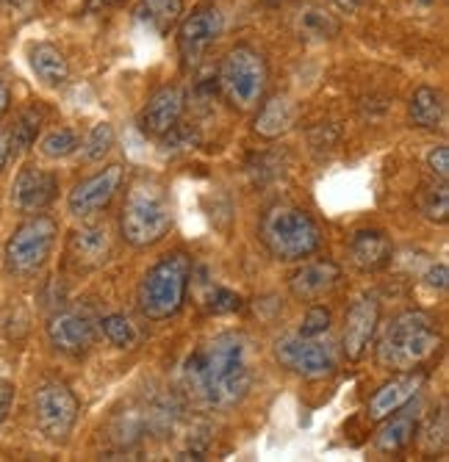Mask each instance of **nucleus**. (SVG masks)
Returning <instances> with one entry per match:
<instances>
[{
    "label": "nucleus",
    "instance_id": "nucleus-16",
    "mask_svg": "<svg viewBox=\"0 0 449 462\" xmlns=\"http://www.w3.org/2000/svg\"><path fill=\"white\" fill-rule=\"evenodd\" d=\"M186 108V95L178 87H161L142 111V131L150 136H167L181 122Z\"/></svg>",
    "mask_w": 449,
    "mask_h": 462
},
{
    "label": "nucleus",
    "instance_id": "nucleus-27",
    "mask_svg": "<svg viewBox=\"0 0 449 462\" xmlns=\"http://www.w3.org/2000/svg\"><path fill=\"white\" fill-rule=\"evenodd\" d=\"M300 33L305 36V39H316V42H322V39H333L336 33H339V20L333 17V14H328V12H322V9H305L303 14H300Z\"/></svg>",
    "mask_w": 449,
    "mask_h": 462
},
{
    "label": "nucleus",
    "instance_id": "nucleus-30",
    "mask_svg": "<svg viewBox=\"0 0 449 462\" xmlns=\"http://www.w3.org/2000/svg\"><path fill=\"white\" fill-rule=\"evenodd\" d=\"M446 432H449V415H446V404L438 407V415H433L427 427L422 430V448L427 454L444 451L446 446Z\"/></svg>",
    "mask_w": 449,
    "mask_h": 462
},
{
    "label": "nucleus",
    "instance_id": "nucleus-1",
    "mask_svg": "<svg viewBox=\"0 0 449 462\" xmlns=\"http://www.w3.org/2000/svg\"><path fill=\"white\" fill-rule=\"evenodd\" d=\"M189 393L209 410H233L253 388L250 341L241 332L214 335L183 363Z\"/></svg>",
    "mask_w": 449,
    "mask_h": 462
},
{
    "label": "nucleus",
    "instance_id": "nucleus-33",
    "mask_svg": "<svg viewBox=\"0 0 449 462\" xmlns=\"http://www.w3.org/2000/svg\"><path fill=\"white\" fill-rule=\"evenodd\" d=\"M331 329V310L324 305H313L308 313H305V321L300 327V335L305 338H322L324 332Z\"/></svg>",
    "mask_w": 449,
    "mask_h": 462
},
{
    "label": "nucleus",
    "instance_id": "nucleus-20",
    "mask_svg": "<svg viewBox=\"0 0 449 462\" xmlns=\"http://www.w3.org/2000/svg\"><path fill=\"white\" fill-rule=\"evenodd\" d=\"M70 255L78 266L95 269L108 258V233L106 227H84L70 236Z\"/></svg>",
    "mask_w": 449,
    "mask_h": 462
},
{
    "label": "nucleus",
    "instance_id": "nucleus-15",
    "mask_svg": "<svg viewBox=\"0 0 449 462\" xmlns=\"http://www.w3.org/2000/svg\"><path fill=\"white\" fill-rule=\"evenodd\" d=\"M425 383H427L425 371H402V376H397V380L375 391V396L369 399V407H366V415H369L372 421H383L391 412H399L411 399H416Z\"/></svg>",
    "mask_w": 449,
    "mask_h": 462
},
{
    "label": "nucleus",
    "instance_id": "nucleus-17",
    "mask_svg": "<svg viewBox=\"0 0 449 462\" xmlns=\"http://www.w3.org/2000/svg\"><path fill=\"white\" fill-rule=\"evenodd\" d=\"M341 282V266L333 261H313L305 263L303 269H297L289 280V288L297 300L303 302H313L324 293H331L336 285Z\"/></svg>",
    "mask_w": 449,
    "mask_h": 462
},
{
    "label": "nucleus",
    "instance_id": "nucleus-19",
    "mask_svg": "<svg viewBox=\"0 0 449 462\" xmlns=\"http://www.w3.org/2000/svg\"><path fill=\"white\" fill-rule=\"evenodd\" d=\"M352 263L363 272H378L391 261V241L380 230H358L350 241Z\"/></svg>",
    "mask_w": 449,
    "mask_h": 462
},
{
    "label": "nucleus",
    "instance_id": "nucleus-35",
    "mask_svg": "<svg viewBox=\"0 0 449 462\" xmlns=\"http://www.w3.org/2000/svg\"><path fill=\"white\" fill-rule=\"evenodd\" d=\"M12 396H14V388L9 383H0V427H4L6 415H9V407H12Z\"/></svg>",
    "mask_w": 449,
    "mask_h": 462
},
{
    "label": "nucleus",
    "instance_id": "nucleus-21",
    "mask_svg": "<svg viewBox=\"0 0 449 462\" xmlns=\"http://www.w3.org/2000/svg\"><path fill=\"white\" fill-rule=\"evenodd\" d=\"M31 69L48 87H61L70 78V64L64 53L56 45H51V42H39V45L31 48Z\"/></svg>",
    "mask_w": 449,
    "mask_h": 462
},
{
    "label": "nucleus",
    "instance_id": "nucleus-8",
    "mask_svg": "<svg viewBox=\"0 0 449 462\" xmlns=\"http://www.w3.org/2000/svg\"><path fill=\"white\" fill-rule=\"evenodd\" d=\"M78 412H80V404L64 383L51 380V383L36 388L33 418H36L39 432H42L51 443H67L70 440V435L78 424Z\"/></svg>",
    "mask_w": 449,
    "mask_h": 462
},
{
    "label": "nucleus",
    "instance_id": "nucleus-40",
    "mask_svg": "<svg viewBox=\"0 0 449 462\" xmlns=\"http://www.w3.org/2000/svg\"><path fill=\"white\" fill-rule=\"evenodd\" d=\"M4 4H23V0H4Z\"/></svg>",
    "mask_w": 449,
    "mask_h": 462
},
{
    "label": "nucleus",
    "instance_id": "nucleus-41",
    "mask_svg": "<svg viewBox=\"0 0 449 462\" xmlns=\"http://www.w3.org/2000/svg\"><path fill=\"white\" fill-rule=\"evenodd\" d=\"M419 4H425V6H430V4H433V0H419Z\"/></svg>",
    "mask_w": 449,
    "mask_h": 462
},
{
    "label": "nucleus",
    "instance_id": "nucleus-7",
    "mask_svg": "<svg viewBox=\"0 0 449 462\" xmlns=\"http://www.w3.org/2000/svg\"><path fill=\"white\" fill-rule=\"evenodd\" d=\"M56 219L39 214L23 222L6 244V269L14 277H31L42 269L56 246Z\"/></svg>",
    "mask_w": 449,
    "mask_h": 462
},
{
    "label": "nucleus",
    "instance_id": "nucleus-14",
    "mask_svg": "<svg viewBox=\"0 0 449 462\" xmlns=\"http://www.w3.org/2000/svg\"><path fill=\"white\" fill-rule=\"evenodd\" d=\"M59 191V178L48 170H39V166H25L20 170L14 180V205L23 214H39L56 199Z\"/></svg>",
    "mask_w": 449,
    "mask_h": 462
},
{
    "label": "nucleus",
    "instance_id": "nucleus-9",
    "mask_svg": "<svg viewBox=\"0 0 449 462\" xmlns=\"http://www.w3.org/2000/svg\"><path fill=\"white\" fill-rule=\"evenodd\" d=\"M275 357L283 368L303 376V380H328L336 374L339 360L331 344L319 338H305L300 332L283 335L275 341Z\"/></svg>",
    "mask_w": 449,
    "mask_h": 462
},
{
    "label": "nucleus",
    "instance_id": "nucleus-36",
    "mask_svg": "<svg viewBox=\"0 0 449 462\" xmlns=\"http://www.w3.org/2000/svg\"><path fill=\"white\" fill-rule=\"evenodd\" d=\"M446 280H449V274H446V266H444V263H438V266H433V269L427 272V282H430L433 288H438V291L446 288Z\"/></svg>",
    "mask_w": 449,
    "mask_h": 462
},
{
    "label": "nucleus",
    "instance_id": "nucleus-10",
    "mask_svg": "<svg viewBox=\"0 0 449 462\" xmlns=\"http://www.w3.org/2000/svg\"><path fill=\"white\" fill-rule=\"evenodd\" d=\"M122 178H126L122 166L119 163H111V166H106L103 172H98V175H92L87 180H80L70 191V199H67L70 214L78 217V219L100 214L103 208H108V202L114 199V194L119 191Z\"/></svg>",
    "mask_w": 449,
    "mask_h": 462
},
{
    "label": "nucleus",
    "instance_id": "nucleus-34",
    "mask_svg": "<svg viewBox=\"0 0 449 462\" xmlns=\"http://www.w3.org/2000/svg\"><path fill=\"white\" fill-rule=\"evenodd\" d=\"M427 166H430V172L438 178V180H446L449 178V147L441 144L435 150H430L427 155Z\"/></svg>",
    "mask_w": 449,
    "mask_h": 462
},
{
    "label": "nucleus",
    "instance_id": "nucleus-37",
    "mask_svg": "<svg viewBox=\"0 0 449 462\" xmlns=\"http://www.w3.org/2000/svg\"><path fill=\"white\" fill-rule=\"evenodd\" d=\"M9 103H12V92H9V87H6V80L0 78V116H4V114L9 111Z\"/></svg>",
    "mask_w": 449,
    "mask_h": 462
},
{
    "label": "nucleus",
    "instance_id": "nucleus-25",
    "mask_svg": "<svg viewBox=\"0 0 449 462\" xmlns=\"http://www.w3.org/2000/svg\"><path fill=\"white\" fill-rule=\"evenodd\" d=\"M100 329H103V335H106V338H108L117 349H136L139 341H142V335H139V329L134 327V321L126 319L122 313L106 316V319L100 321Z\"/></svg>",
    "mask_w": 449,
    "mask_h": 462
},
{
    "label": "nucleus",
    "instance_id": "nucleus-5",
    "mask_svg": "<svg viewBox=\"0 0 449 462\" xmlns=\"http://www.w3.org/2000/svg\"><path fill=\"white\" fill-rule=\"evenodd\" d=\"M192 280V258L186 252H173V255L161 258L139 282L136 302L145 319L164 321L173 319L186 300Z\"/></svg>",
    "mask_w": 449,
    "mask_h": 462
},
{
    "label": "nucleus",
    "instance_id": "nucleus-13",
    "mask_svg": "<svg viewBox=\"0 0 449 462\" xmlns=\"http://www.w3.org/2000/svg\"><path fill=\"white\" fill-rule=\"evenodd\" d=\"M48 338L64 355H87L95 344V321L87 310H59L48 324Z\"/></svg>",
    "mask_w": 449,
    "mask_h": 462
},
{
    "label": "nucleus",
    "instance_id": "nucleus-24",
    "mask_svg": "<svg viewBox=\"0 0 449 462\" xmlns=\"http://www.w3.org/2000/svg\"><path fill=\"white\" fill-rule=\"evenodd\" d=\"M411 122L416 128L435 131L444 122V97L430 87H419L411 97Z\"/></svg>",
    "mask_w": 449,
    "mask_h": 462
},
{
    "label": "nucleus",
    "instance_id": "nucleus-28",
    "mask_svg": "<svg viewBox=\"0 0 449 462\" xmlns=\"http://www.w3.org/2000/svg\"><path fill=\"white\" fill-rule=\"evenodd\" d=\"M39 125H42V114H39L36 108H28V111L17 119L14 131H12V136H9L12 152H23V150H28V147L33 144V139H36V134H39Z\"/></svg>",
    "mask_w": 449,
    "mask_h": 462
},
{
    "label": "nucleus",
    "instance_id": "nucleus-39",
    "mask_svg": "<svg viewBox=\"0 0 449 462\" xmlns=\"http://www.w3.org/2000/svg\"><path fill=\"white\" fill-rule=\"evenodd\" d=\"M9 155H12V147H9V139L6 136H0V170L6 166V161H9Z\"/></svg>",
    "mask_w": 449,
    "mask_h": 462
},
{
    "label": "nucleus",
    "instance_id": "nucleus-23",
    "mask_svg": "<svg viewBox=\"0 0 449 462\" xmlns=\"http://www.w3.org/2000/svg\"><path fill=\"white\" fill-rule=\"evenodd\" d=\"M183 12V0H139L136 17L155 33H167Z\"/></svg>",
    "mask_w": 449,
    "mask_h": 462
},
{
    "label": "nucleus",
    "instance_id": "nucleus-26",
    "mask_svg": "<svg viewBox=\"0 0 449 462\" xmlns=\"http://www.w3.org/2000/svg\"><path fill=\"white\" fill-rule=\"evenodd\" d=\"M200 305L214 316H222V313H236L241 308V297L225 285L206 282L202 285V293H200Z\"/></svg>",
    "mask_w": 449,
    "mask_h": 462
},
{
    "label": "nucleus",
    "instance_id": "nucleus-29",
    "mask_svg": "<svg viewBox=\"0 0 449 462\" xmlns=\"http://www.w3.org/2000/svg\"><path fill=\"white\" fill-rule=\"evenodd\" d=\"M422 214L430 222H446L449 219V189L446 180H441V186H427L422 191Z\"/></svg>",
    "mask_w": 449,
    "mask_h": 462
},
{
    "label": "nucleus",
    "instance_id": "nucleus-22",
    "mask_svg": "<svg viewBox=\"0 0 449 462\" xmlns=\"http://www.w3.org/2000/svg\"><path fill=\"white\" fill-rule=\"evenodd\" d=\"M414 435H416V415H411V412L394 415L391 412L388 418H383V427L375 438V446L383 454H397L414 440Z\"/></svg>",
    "mask_w": 449,
    "mask_h": 462
},
{
    "label": "nucleus",
    "instance_id": "nucleus-31",
    "mask_svg": "<svg viewBox=\"0 0 449 462\" xmlns=\"http://www.w3.org/2000/svg\"><path fill=\"white\" fill-rule=\"evenodd\" d=\"M111 147H114V128L108 122H100L89 131L84 147H80V155H84V161H100Z\"/></svg>",
    "mask_w": 449,
    "mask_h": 462
},
{
    "label": "nucleus",
    "instance_id": "nucleus-3",
    "mask_svg": "<svg viewBox=\"0 0 449 462\" xmlns=\"http://www.w3.org/2000/svg\"><path fill=\"white\" fill-rule=\"evenodd\" d=\"M441 346L433 319L422 310H405L386 327L378 344V363L388 371H414L425 365Z\"/></svg>",
    "mask_w": 449,
    "mask_h": 462
},
{
    "label": "nucleus",
    "instance_id": "nucleus-2",
    "mask_svg": "<svg viewBox=\"0 0 449 462\" xmlns=\"http://www.w3.org/2000/svg\"><path fill=\"white\" fill-rule=\"evenodd\" d=\"M173 227L170 191L158 178H139L126 194L119 214V233L131 246L145 249L164 238Z\"/></svg>",
    "mask_w": 449,
    "mask_h": 462
},
{
    "label": "nucleus",
    "instance_id": "nucleus-38",
    "mask_svg": "<svg viewBox=\"0 0 449 462\" xmlns=\"http://www.w3.org/2000/svg\"><path fill=\"white\" fill-rule=\"evenodd\" d=\"M333 4H336L341 12H347V14H350V12H358V9L363 6V0H333Z\"/></svg>",
    "mask_w": 449,
    "mask_h": 462
},
{
    "label": "nucleus",
    "instance_id": "nucleus-12",
    "mask_svg": "<svg viewBox=\"0 0 449 462\" xmlns=\"http://www.w3.org/2000/svg\"><path fill=\"white\" fill-rule=\"evenodd\" d=\"M380 321V302L375 293H363L352 302V308L347 310V321H344V355L347 360H360L369 349L375 329Z\"/></svg>",
    "mask_w": 449,
    "mask_h": 462
},
{
    "label": "nucleus",
    "instance_id": "nucleus-32",
    "mask_svg": "<svg viewBox=\"0 0 449 462\" xmlns=\"http://www.w3.org/2000/svg\"><path fill=\"white\" fill-rule=\"evenodd\" d=\"M78 134L70 131V128H59V131H51L42 144H39V150H42L48 158H67L78 150Z\"/></svg>",
    "mask_w": 449,
    "mask_h": 462
},
{
    "label": "nucleus",
    "instance_id": "nucleus-6",
    "mask_svg": "<svg viewBox=\"0 0 449 462\" xmlns=\"http://www.w3.org/2000/svg\"><path fill=\"white\" fill-rule=\"evenodd\" d=\"M267 80H269V69L264 56L248 45H239L228 51V56L222 59L217 87L222 89L225 100L236 111H253L264 100Z\"/></svg>",
    "mask_w": 449,
    "mask_h": 462
},
{
    "label": "nucleus",
    "instance_id": "nucleus-18",
    "mask_svg": "<svg viewBox=\"0 0 449 462\" xmlns=\"http://www.w3.org/2000/svg\"><path fill=\"white\" fill-rule=\"evenodd\" d=\"M295 122H297V106L285 95H275L256 114L253 131L261 139H280L295 128Z\"/></svg>",
    "mask_w": 449,
    "mask_h": 462
},
{
    "label": "nucleus",
    "instance_id": "nucleus-4",
    "mask_svg": "<svg viewBox=\"0 0 449 462\" xmlns=\"http://www.w3.org/2000/svg\"><path fill=\"white\" fill-rule=\"evenodd\" d=\"M261 241L272 258L283 263H295L311 258L322 246V230L303 208L289 202H275L261 217Z\"/></svg>",
    "mask_w": 449,
    "mask_h": 462
},
{
    "label": "nucleus",
    "instance_id": "nucleus-11",
    "mask_svg": "<svg viewBox=\"0 0 449 462\" xmlns=\"http://www.w3.org/2000/svg\"><path fill=\"white\" fill-rule=\"evenodd\" d=\"M222 28H225V20H222L220 9L202 6V9L192 12L181 23V31H178V51L183 59V67H194L200 61V56L220 39Z\"/></svg>",
    "mask_w": 449,
    "mask_h": 462
}]
</instances>
